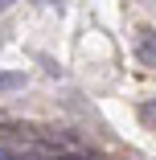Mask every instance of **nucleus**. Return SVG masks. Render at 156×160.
<instances>
[{"label": "nucleus", "instance_id": "nucleus-1", "mask_svg": "<svg viewBox=\"0 0 156 160\" xmlns=\"http://www.w3.org/2000/svg\"><path fill=\"white\" fill-rule=\"evenodd\" d=\"M136 53L144 66H156V29H140L136 33Z\"/></svg>", "mask_w": 156, "mask_h": 160}, {"label": "nucleus", "instance_id": "nucleus-2", "mask_svg": "<svg viewBox=\"0 0 156 160\" xmlns=\"http://www.w3.org/2000/svg\"><path fill=\"white\" fill-rule=\"evenodd\" d=\"M25 86V74H0V90H17Z\"/></svg>", "mask_w": 156, "mask_h": 160}, {"label": "nucleus", "instance_id": "nucleus-3", "mask_svg": "<svg viewBox=\"0 0 156 160\" xmlns=\"http://www.w3.org/2000/svg\"><path fill=\"white\" fill-rule=\"evenodd\" d=\"M4 4H8V0H0V8H4Z\"/></svg>", "mask_w": 156, "mask_h": 160}]
</instances>
